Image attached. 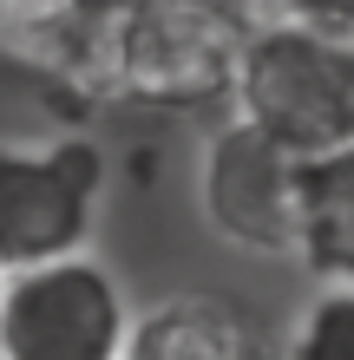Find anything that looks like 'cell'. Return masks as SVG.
I'll return each mask as SVG.
<instances>
[{"label":"cell","mask_w":354,"mask_h":360,"mask_svg":"<svg viewBox=\"0 0 354 360\" xmlns=\"http://www.w3.org/2000/svg\"><path fill=\"white\" fill-rule=\"evenodd\" d=\"M112 7H132V0H112Z\"/></svg>","instance_id":"obj_12"},{"label":"cell","mask_w":354,"mask_h":360,"mask_svg":"<svg viewBox=\"0 0 354 360\" xmlns=\"http://www.w3.org/2000/svg\"><path fill=\"white\" fill-rule=\"evenodd\" d=\"M289 360H354V275H328L308 288V302L289 314L282 334Z\"/></svg>","instance_id":"obj_9"},{"label":"cell","mask_w":354,"mask_h":360,"mask_svg":"<svg viewBox=\"0 0 354 360\" xmlns=\"http://www.w3.org/2000/svg\"><path fill=\"white\" fill-rule=\"evenodd\" d=\"M243 27L203 0H132L112 27V98L138 112H210L230 98Z\"/></svg>","instance_id":"obj_3"},{"label":"cell","mask_w":354,"mask_h":360,"mask_svg":"<svg viewBox=\"0 0 354 360\" xmlns=\"http://www.w3.org/2000/svg\"><path fill=\"white\" fill-rule=\"evenodd\" d=\"M203 7H217V13H230L236 27H256V20H269V13H282L276 0H203Z\"/></svg>","instance_id":"obj_11"},{"label":"cell","mask_w":354,"mask_h":360,"mask_svg":"<svg viewBox=\"0 0 354 360\" xmlns=\"http://www.w3.org/2000/svg\"><path fill=\"white\" fill-rule=\"evenodd\" d=\"M112 0H0V66L46 86L72 118L112 98Z\"/></svg>","instance_id":"obj_6"},{"label":"cell","mask_w":354,"mask_h":360,"mask_svg":"<svg viewBox=\"0 0 354 360\" xmlns=\"http://www.w3.org/2000/svg\"><path fill=\"white\" fill-rule=\"evenodd\" d=\"M282 13H296V20H308V27H322V33H335V39H348L354 46V0H276Z\"/></svg>","instance_id":"obj_10"},{"label":"cell","mask_w":354,"mask_h":360,"mask_svg":"<svg viewBox=\"0 0 354 360\" xmlns=\"http://www.w3.org/2000/svg\"><path fill=\"white\" fill-rule=\"evenodd\" d=\"M112 190V158L92 131L0 138V269L92 249Z\"/></svg>","instance_id":"obj_2"},{"label":"cell","mask_w":354,"mask_h":360,"mask_svg":"<svg viewBox=\"0 0 354 360\" xmlns=\"http://www.w3.org/2000/svg\"><path fill=\"white\" fill-rule=\"evenodd\" d=\"M269 341L256 314L217 288H177L151 308H132L125 360H256Z\"/></svg>","instance_id":"obj_7"},{"label":"cell","mask_w":354,"mask_h":360,"mask_svg":"<svg viewBox=\"0 0 354 360\" xmlns=\"http://www.w3.org/2000/svg\"><path fill=\"white\" fill-rule=\"evenodd\" d=\"M315 282L328 275H354V138L335 151L302 158V190H296V249Z\"/></svg>","instance_id":"obj_8"},{"label":"cell","mask_w":354,"mask_h":360,"mask_svg":"<svg viewBox=\"0 0 354 360\" xmlns=\"http://www.w3.org/2000/svg\"><path fill=\"white\" fill-rule=\"evenodd\" d=\"M223 105L296 158L335 151L354 138V46L296 13H269L243 27Z\"/></svg>","instance_id":"obj_1"},{"label":"cell","mask_w":354,"mask_h":360,"mask_svg":"<svg viewBox=\"0 0 354 360\" xmlns=\"http://www.w3.org/2000/svg\"><path fill=\"white\" fill-rule=\"evenodd\" d=\"M132 295L92 249L0 269V360H125Z\"/></svg>","instance_id":"obj_4"},{"label":"cell","mask_w":354,"mask_h":360,"mask_svg":"<svg viewBox=\"0 0 354 360\" xmlns=\"http://www.w3.org/2000/svg\"><path fill=\"white\" fill-rule=\"evenodd\" d=\"M296 190L302 158L256 131L249 118L223 112L197 151V210L243 256H289L296 249Z\"/></svg>","instance_id":"obj_5"}]
</instances>
